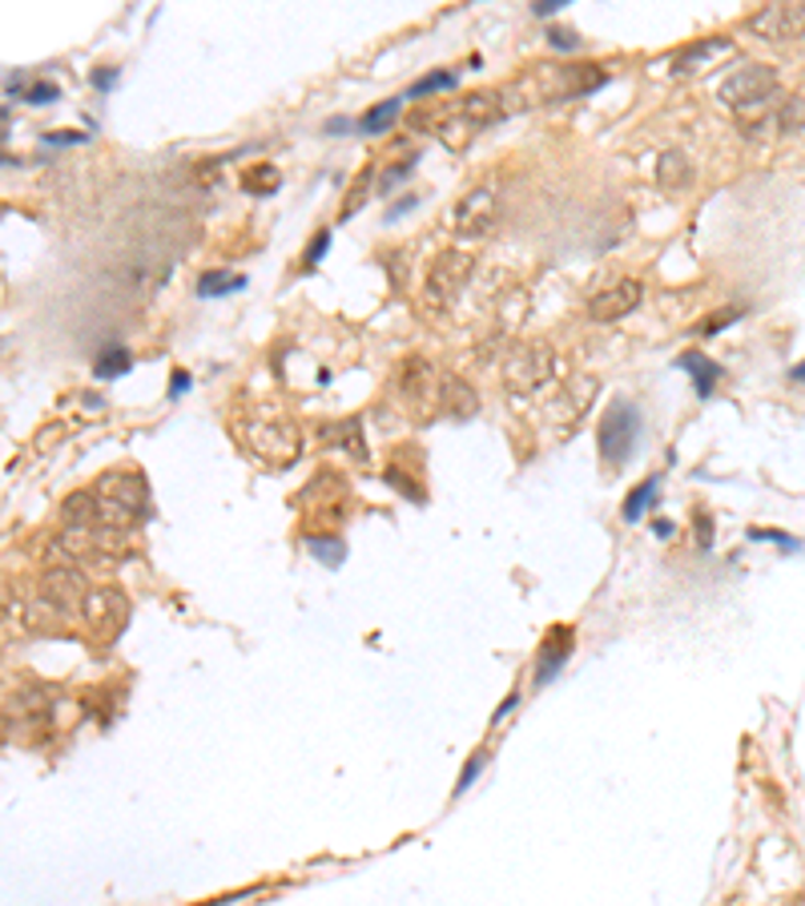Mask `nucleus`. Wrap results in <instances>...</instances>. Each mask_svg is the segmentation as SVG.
Returning a JSON list of instances; mask_svg holds the SVG:
<instances>
[{
    "instance_id": "17",
    "label": "nucleus",
    "mask_w": 805,
    "mask_h": 906,
    "mask_svg": "<svg viewBox=\"0 0 805 906\" xmlns=\"http://www.w3.org/2000/svg\"><path fill=\"white\" fill-rule=\"evenodd\" d=\"M480 411V399L471 395V387L456 375H444L439 379V415H451V420H468Z\"/></svg>"
},
{
    "instance_id": "12",
    "label": "nucleus",
    "mask_w": 805,
    "mask_h": 906,
    "mask_svg": "<svg viewBox=\"0 0 805 906\" xmlns=\"http://www.w3.org/2000/svg\"><path fill=\"white\" fill-rule=\"evenodd\" d=\"M81 617H85L89 629H97L101 637H117L125 629V617H129V600H125L117 588H93Z\"/></svg>"
},
{
    "instance_id": "9",
    "label": "nucleus",
    "mask_w": 805,
    "mask_h": 906,
    "mask_svg": "<svg viewBox=\"0 0 805 906\" xmlns=\"http://www.w3.org/2000/svg\"><path fill=\"white\" fill-rule=\"evenodd\" d=\"M439 379L444 375L435 371L432 363L423 355H411L403 367H399V395L411 411L419 415H439Z\"/></svg>"
},
{
    "instance_id": "13",
    "label": "nucleus",
    "mask_w": 805,
    "mask_h": 906,
    "mask_svg": "<svg viewBox=\"0 0 805 906\" xmlns=\"http://www.w3.org/2000/svg\"><path fill=\"white\" fill-rule=\"evenodd\" d=\"M641 298H644V286L636 283V278H624V283L600 290V295L588 302V314H593L596 323H617V319H624V314H632L641 307Z\"/></svg>"
},
{
    "instance_id": "16",
    "label": "nucleus",
    "mask_w": 805,
    "mask_h": 906,
    "mask_svg": "<svg viewBox=\"0 0 805 906\" xmlns=\"http://www.w3.org/2000/svg\"><path fill=\"white\" fill-rule=\"evenodd\" d=\"M733 49L729 37H705V41H693L689 49H681L677 57H672V73H701L713 57H725V53Z\"/></svg>"
},
{
    "instance_id": "25",
    "label": "nucleus",
    "mask_w": 805,
    "mask_h": 906,
    "mask_svg": "<svg viewBox=\"0 0 805 906\" xmlns=\"http://www.w3.org/2000/svg\"><path fill=\"white\" fill-rule=\"evenodd\" d=\"M657 488H660V475H648V480H644V484H636L629 492V500H624V520L629 524H636L644 516V512H648V504H653V500H657Z\"/></svg>"
},
{
    "instance_id": "2",
    "label": "nucleus",
    "mask_w": 805,
    "mask_h": 906,
    "mask_svg": "<svg viewBox=\"0 0 805 906\" xmlns=\"http://www.w3.org/2000/svg\"><path fill=\"white\" fill-rule=\"evenodd\" d=\"M97 504H101V524H134L149 512V484L146 475L137 472H113L97 480Z\"/></svg>"
},
{
    "instance_id": "31",
    "label": "nucleus",
    "mask_w": 805,
    "mask_h": 906,
    "mask_svg": "<svg viewBox=\"0 0 805 906\" xmlns=\"http://www.w3.org/2000/svg\"><path fill=\"white\" fill-rule=\"evenodd\" d=\"M28 105H53V101H61V89L53 85V81H33L25 93Z\"/></svg>"
},
{
    "instance_id": "42",
    "label": "nucleus",
    "mask_w": 805,
    "mask_h": 906,
    "mask_svg": "<svg viewBox=\"0 0 805 906\" xmlns=\"http://www.w3.org/2000/svg\"><path fill=\"white\" fill-rule=\"evenodd\" d=\"M343 129H347V122H343V117H335V122H326V134H331V137L343 134Z\"/></svg>"
},
{
    "instance_id": "3",
    "label": "nucleus",
    "mask_w": 805,
    "mask_h": 906,
    "mask_svg": "<svg viewBox=\"0 0 805 906\" xmlns=\"http://www.w3.org/2000/svg\"><path fill=\"white\" fill-rule=\"evenodd\" d=\"M499 93H468V98L459 101L456 110L447 113V117H439V125H435V134H439V141H444L447 149H463L471 141V137L480 134L483 125H492L504 113V105H499Z\"/></svg>"
},
{
    "instance_id": "35",
    "label": "nucleus",
    "mask_w": 805,
    "mask_h": 906,
    "mask_svg": "<svg viewBox=\"0 0 805 906\" xmlns=\"http://www.w3.org/2000/svg\"><path fill=\"white\" fill-rule=\"evenodd\" d=\"M749 536H754V540H773V544L781 548H802V540H793V536L785 532H769V528H749Z\"/></svg>"
},
{
    "instance_id": "15",
    "label": "nucleus",
    "mask_w": 805,
    "mask_h": 906,
    "mask_svg": "<svg viewBox=\"0 0 805 906\" xmlns=\"http://www.w3.org/2000/svg\"><path fill=\"white\" fill-rule=\"evenodd\" d=\"M61 524L69 528V532H81L89 536L93 528L101 524V504L93 492H73V496H65L61 504Z\"/></svg>"
},
{
    "instance_id": "40",
    "label": "nucleus",
    "mask_w": 805,
    "mask_h": 906,
    "mask_svg": "<svg viewBox=\"0 0 805 906\" xmlns=\"http://www.w3.org/2000/svg\"><path fill=\"white\" fill-rule=\"evenodd\" d=\"M560 9H564V0H536L532 16H552V13H560Z\"/></svg>"
},
{
    "instance_id": "36",
    "label": "nucleus",
    "mask_w": 805,
    "mask_h": 906,
    "mask_svg": "<svg viewBox=\"0 0 805 906\" xmlns=\"http://www.w3.org/2000/svg\"><path fill=\"white\" fill-rule=\"evenodd\" d=\"M483 761H487V758H483V754H475V758H471L468 766H463V773H459V785H456V794H463V790H468V785L475 782V773L483 770Z\"/></svg>"
},
{
    "instance_id": "32",
    "label": "nucleus",
    "mask_w": 805,
    "mask_h": 906,
    "mask_svg": "<svg viewBox=\"0 0 805 906\" xmlns=\"http://www.w3.org/2000/svg\"><path fill=\"white\" fill-rule=\"evenodd\" d=\"M117 65H97V69H93V73H89V81H93V89H97V93H110L113 85H117Z\"/></svg>"
},
{
    "instance_id": "41",
    "label": "nucleus",
    "mask_w": 805,
    "mask_h": 906,
    "mask_svg": "<svg viewBox=\"0 0 805 906\" xmlns=\"http://www.w3.org/2000/svg\"><path fill=\"white\" fill-rule=\"evenodd\" d=\"M415 206H419V198H407V202H395V206H391V210H387V222H395L399 214H403V210H415Z\"/></svg>"
},
{
    "instance_id": "33",
    "label": "nucleus",
    "mask_w": 805,
    "mask_h": 906,
    "mask_svg": "<svg viewBox=\"0 0 805 906\" xmlns=\"http://www.w3.org/2000/svg\"><path fill=\"white\" fill-rule=\"evenodd\" d=\"M81 141H89V134H81V129H49L45 134V146H81Z\"/></svg>"
},
{
    "instance_id": "24",
    "label": "nucleus",
    "mask_w": 805,
    "mask_h": 906,
    "mask_svg": "<svg viewBox=\"0 0 805 906\" xmlns=\"http://www.w3.org/2000/svg\"><path fill=\"white\" fill-rule=\"evenodd\" d=\"M134 371V355L125 347H105L97 355V363H93V375L97 379H122V375Z\"/></svg>"
},
{
    "instance_id": "44",
    "label": "nucleus",
    "mask_w": 805,
    "mask_h": 906,
    "mask_svg": "<svg viewBox=\"0 0 805 906\" xmlns=\"http://www.w3.org/2000/svg\"><path fill=\"white\" fill-rule=\"evenodd\" d=\"M653 528H657V536H672V524H665V520H657Z\"/></svg>"
},
{
    "instance_id": "20",
    "label": "nucleus",
    "mask_w": 805,
    "mask_h": 906,
    "mask_svg": "<svg viewBox=\"0 0 805 906\" xmlns=\"http://www.w3.org/2000/svg\"><path fill=\"white\" fill-rule=\"evenodd\" d=\"M657 182L665 190H685L693 182V162L685 158L681 149H665L657 158Z\"/></svg>"
},
{
    "instance_id": "1",
    "label": "nucleus",
    "mask_w": 805,
    "mask_h": 906,
    "mask_svg": "<svg viewBox=\"0 0 805 906\" xmlns=\"http://www.w3.org/2000/svg\"><path fill=\"white\" fill-rule=\"evenodd\" d=\"M238 444L246 447L254 460L266 468H290L302 456V432L286 411L271 408V403H250L234 420Z\"/></svg>"
},
{
    "instance_id": "43",
    "label": "nucleus",
    "mask_w": 805,
    "mask_h": 906,
    "mask_svg": "<svg viewBox=\"0 0 805 906\" xmlns=\"http://www.w3.org/2000/svg\"><path fill=\"white\" fill-rule=\"evenodd\" d=\"M790 379H793V383H805V363H797V367H793Z\"/></svg>"
},
{
    "instance_id": "7",
    "label": "nucleus",
    "mask_w": 805,
    "mask_h": 906,
    "mask_svg": "<svg viewBox=\"0 0 805 906\" xmlns=\"http://www.w3.org/2000/svg\"><path fill=\"white\" fill-rule=\"evenodd\" d=\"M552 371H556V355H552V347L540 343V339L516 347L511 359L504 363V379H508L511 391H540V387L552 379Z\"/></svg>"
},
{
    "instance_id": "10",
    "label": "nucleus",
    "mask_w": 805,
    "mask_h": 906,
    "mask_svg": "<svg viewBox=\"0 0 805 906\" xmlns=\"http://www.w3.org/2000/svg\"><path fill=\"white\" fill-rule=\"evenodd\" d=\"M749 28H754L761 41H802L805 37V0H778V4H766L749 16Z\"/></svg>"
},
{
    "instance_id": "26",
    "label": "nucleus",
    "mask_w": 805,
    "mask_h": 906,
    "mask_svg": "<svg viewBox=\"0 0 805 906\" xmlns=\"http://www.w3.org/2000/svg\"><path fill=\"white\" fill-rule=\"evenodd\" d=\"M307 552L319 560V564H326V569H338L343 557H347V548H343L338 536H307Z\"/></svg>"
},
{
    "instance_id": "11",
    "label": "nucleus",
    "mask_w": 805,
    "mask_h": 906,
    "mask_svg": "<svg viewBox=\"0 0 805 906\" xmlns=\"http://www.w3.org/2000/svg\"><path fill=\"white\" fill-rule=\"evenodd\" d=\"M496 226V194L492 190H471L451 210V230L459 238H487Z\"/></svg>"
},
{
    "instance_id": "6",
    "label": "nucleus",
    "mask_w": 805,
    "mask_h": 906,
    "mask_svg": "<svg viewBox=\"0 0 805 906\" xmlns=\"http://www.w3.org/2000/svg\"><path fill=\"white\" fill-rule=\"evenodd\" d=\"M778 93V69L773 65H741L737 73H729L717 85V101L729 105L733 113L757 110Z\"/></svg>"
},
{
    "instance_id": "27",
    "label": "nucleus",
    "mask_w": 805,
    "mask_h": 906,
    "mask_svg": "<svg viewBox=\"0 0 805 906\" xmlns=\"http://www.w3.org/2000/svg\"><path fill=\"white\" fill-rule=\"evenodd\" d=\"M456 85H459L456 69H439V73H427V77H419V81H411L403 98L415 101V98H427V93H444V89H456Z\"/></svg>"
},
{
    "instance_id": "18",
    "label": "nucleus",
    "mask_w": 805,
    "mask_h": 906,
    "mask_svg": "<svg viewBox=\"0 0 805 906\" xmlns=\"http://www.w3.org/2000/svg\"><path fill=\"white\" fill-rule=\"evenodd\" d=\"M322 439H326V444H335L338 451H347L355 463H367V439H363V423L359 420L322 423Z\"/></svg>"
},
{
    "instance_id": "14",
    "label": "nucleus",
    "mask_w": 805,
    "mask_h": 906,
    "mask_svg": "<svg viewBox=\"0 0 805 906\" xmlns=\"http://www.w3.org/2000/svg\"><path fill=\"white\" fill-rule=\"evenodd\" d=\"M572 653V629H564V624H556L552 633L544 637V645H540V653H536V685H548L552 677H556L560 669H564V661H568Z\"/></svg>"
},
{
    "instance_id": "34",
    "label": "nucleus",
    "mask_w": 805,
    "mask_h": 906,
    "mask_svg": "<svg viewBox=\"0 0 805 906\" xmlns=\"http://www.w3.org/2000/svg\"><path fill=\"white\" fill-rule=\"evenodd\" d=\"M548 45H552V49H576L580 37L568 33V28H548Z\"/></svg>"
},
{
    "instance_id": "38",
    "label": "nucleus",
    "mask_w": 805,
    "mask_h": 906,
    "mask_svg": "<svg viewBox=\"0 0 805 906\" xmlns=\"http://www.w3.org/2000/svg\"><path fill=\"white\" fill-rule=\"evenodd\" d=\"M697 540H701V548H713V524H709V516H697Z\"/></svg>"
},
{
    "instance_id": "22",
    "label": "nucleus",
    "mask_w": 805,
    "mask_h": 906,
    "mask_svg": "<svg viewBox=\"0 0 805 906\" xmlns=\"http://www.w3.org/2000/svg\"><path fill=\"white\" fill-rule=\"evenodd\" d=\"M278 182H283V174H278L271 162H258L242 170V190L254 194V198H271L274 190H278Z\"/></svg>"
},
{
    "instance_id": "5",
    "label": "nucleus",
    "mask_w": 805,
    "mask_h": 906,
    "mask_svg": "<svg viewBox=\"0 0 805 906\" xmlns=\"http://www.w3.org/2000/svg\"><path fill=\"white\" fill-rule=\"evenodd\" d=\"M475 271V259L468 250H444L439 259L432 262L427 271V283H423V311H444L456 302V295L463 290V283Z\"/></svg>"
},
{
    "instance_id": "23",
    "label": "nucleus",
    "mask_w": 805,
    "mask_h": 906,
    "mask_svg": "<svg viewBox=\"0 0 805 906\" xmlns=\"http://www.w3.org/2000/svg\"><path fill=\"white\" fill-rule=\"evenodd\" d=\"M234 290H246V274H230V271H206L198 278V295L202 298H226Z\"/></svg>"
},
{
    "instance_id": "28",
    "label": "nucleus",
    "mask_w": 805,
    "mask_h": 906,
    "mask_svg": "<svg viewBox=\"0 0 805 906\" xmlns=\"http://www.w3.org/2000/svg\"><path fill=\"white\" fill-rule=\"evenodd\" d=\"M371 182H375V165L359 170V177H355V186L347 190V206H343V218H355V214L363 210V202H367V194H371Z\"/></svg>"
},
{
    "instance_id": "19",
    "label": "nucleus",
    "mask_w": 805,
    "mask_h": 906,
    "mask_svg": "<svg viewBox=\"0 0 805 906\" xmlns=\"http://www.w3.org/2000/svg\"><path fill=\"white\" fill-rule=\"evenodd\" d=\"M677 367L693 375V387H697V395H701V399L713 395L717 379L725 375V367H721V363H713V359H705L701 351H685V355H677Z\"/></svg>"
},
{
    "instance_id": "39",
    "label": "nucleus",
    "mask_w": 805,
    "mask_h": 906,
    "mask_svg": "<svg viewBox=\"0 0 805 906\" xmlns=\"http://www.w3.org/2000/svg\"><path fill=\"white\" fill-rule=\"evenodd\" d=\"M411 170H415V165H411V162H399L395 170H391V174H387L383 182H379V186H383V190H391V186H395V182H403V177H407Z\"/></svg>"
},
{
    "instance_id": "4",
    "label": "nucleus",
    "mask_w": 805,
    "mask_h": 906,
    "mask_svg": "<svg viewBox=\"0 0 805 906\" xmlns=\"http://www.w3.org/2000/svg\"><path fill=\"white\" fill-rule=\"evenodd\" d=\"M636 444H641V411H636V403H629V399L608 403V411L596 423V447H600L605 463H612V468L624 463L636 451Z\"/></svg>"
},
{
    "instance_id": "21",
    "label": "nucleus",
    "mask_w": 805,
    "mask_h": 906,
    "mask_svg": "<svg viewBox=\"0 0 805 906\" xmlns=\"http://www.w3.org/2000/svg\"><path fill=\"white\" fill-rule=\"evenodd\" d=\"M399 110H403V98H387V101H379V105H371V110L359 117V134H367V137L387 134V129L395 125Z\"/></svg>"
},
{
    "instance_id": "30",
    "label": "nucleus",
    "mask_w": 805,
    "mask_h": 906,
    "mask_svg": "<svg viewBox=\"0 0 805 906\" xmlns=\"http://www.w3.org/2000/svg\"><path fill=\"white\" fill-rule=\"evenodd\" d=\"M326 250H331V230H319L314 242L307 246V254H302V271H314V266L326 259Z\"/></svg>"
},
{
    "instance_id": "29",
    "label": "nucleus",
    "mask_w": 805,
    "mask_h": 906,
    "mask_svg": "<svg viewBox=\"0 0 805 906\" xmlns=\"http://www.w3.org/2000/svg\"><path fill=\"white\" fill-rule=\"evenodd\" d=\"M741 307H725V311H717V314H709V319H701L697 323V335H717L721 326H729L733 319H741Z\"/></svg>"
},
{
    "instance_id": "37",
    "label": "nucleus",
    "mask_w": 805,
    "mask_h": 906,
    "mask_svg": "<svg viewBox=\"0 0 805 906\" xmlns=\"http://www.w3.org/2000/svg\"><path fill=\"white\" fill-rule=\"evenodd\" d=\"M189 383H194V379H189V371H174V375H170V399L186 395Z\"/></svg>"
},
{
    "instance_id": "8",
    "label": "nucleus",
    "mask_w": 805,
    "mask_h": 906,
    "mask_svg": "<svg viewBox=\"0 0 805 906\" xmlns=\"http://www.w3.org/2000/svg\"><path fill=\"white\" fill-rule=\"evenodd\" d=\"M89 581L85 572L77 569H53L41 581V609H49L53 617H81L89 605Z\"/></svg>"
}]
</instances>
